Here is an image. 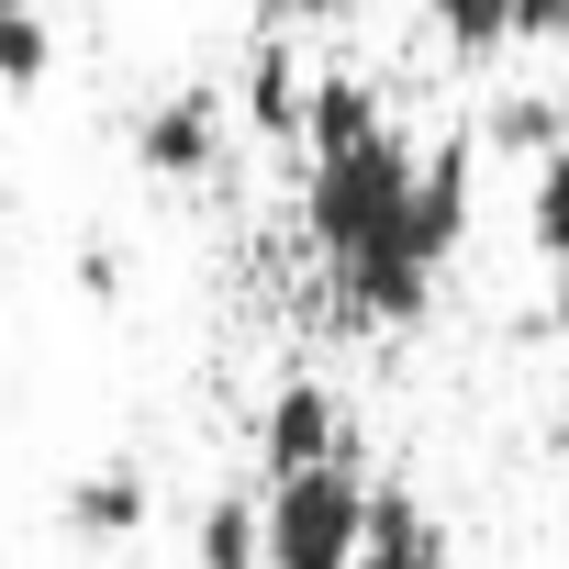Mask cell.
<instances>
[{
	"instance_id": "1",
	"label": "cell",
	"mask_w": 569,
	"mask_h": 569,
	"mask_svg": "<svg viewBox=\"0 0 569 569\" xmlns=\"http://www.w3.org/2000/svg\"><path fill=\"white\" fill-rule=\"evenodd\" d=\"M369 480L358 458L347 469H302V480H268L257 513H268V569H358L369 558Z\"/></svg>"
},
{
	"instance_id": "2",
	"label": "cell",
	"mask_w": 569,
	"mask_h": 569,
	"mask_svg": "<svg viewBox=\"0 0 569 569\" xmlns=\"http://www.w3.org/2000/svg\"><path fill=\"white\" fill-rule=\"evenodd\" d=\"M257 458L268 480H302V469H347V402L325 380H279L257 413Z\"/></svg>"
},
{
	"instance_id": "3",
	"label": "cell",
	"mask_w": 569,
	"mask_h": 569,
	"mask_svg": "<svg viewBox=\"0 0 569 569\" xmlns=\"http://www.w3.org/2000/svg\"><path fill=\"white\" fill-rule=\"evenodd\" d=\"M134 168H146V179H212V168H223V101H212V90L157 101V112L134 123Z\"/></svg>"
},
{
	"instance_id": "4",
	"label": "cell",
	"mask_w": 569,
	"mask_h": 569,
	"mask_svg": "<svg viewBox=\"0 0 569 569\" xmlns=\"http://www.w3.org/2000/svg\"><path fill=\"white\" fill-rule=\"evenodd\" d=\"M358 569H447L436 513H425L413 491H380V502H369V558H358Z\"/></svg>"
},
{
	"instance_id": "5",
	"label": "cell",
	"mask_w": 569,
	"mask_h": 569,
	"mask_svg": "<svg viewBox=\"0 0 569 569\" xmlns=\"http://www.w3.org/2000/svg\"><path fill=\"white\" fill-rule=\"evenodd\" d=\"M190 558H201V569H268V513H257L246 491H212L201 525H190Z\"/></svg>"
},
{
	"instance_id": "6",
	"label": "cell",
	"mask_w": 569,
	"mask_h": 569,
	"mask_svg": "<svg viewBox=\"0 0 569 569\" xmlns=\"http://www.w3.org/2000/svg\"><path fill=\"white\" fill-rule=\"evenodd\" d=\"M68 525L79 536H146V469H79L68 480Z\"/></svg>"
},
{
	"instance_id": "7",
	"label": "cell",
	"mask_w": 569,
	"mask_h": 569,
	"mask_svg": "<svg viewBox=\"0 0 569 569\" xmlns=\"http://www.w3.org/2000/svg\"><path fill=\"white\" fill-rule=\"evenodd\" d=\"M46 79H57V34H46V12H34V0H0V90L34 101Z\"/></svg>"
},
{
	"instance_id": "8",
	"label": "cell",
	"mask_w": 569,
	"mask_h": 569,
	"mask_svg": "<svg viewBox=\"0 0 569 569\" xmlns=\"http://www.w3.org/2000/svg\"><path fill=\"white\" fill-rule=\"evenodd\" d=\"M302 101H313V79H302V46H257V79H246V112H257V134H302Z\"/></svg>"
},
{
	"instance_id": "9",
	"label": "cell",
	"mask_w": 569,
	"mask_h": 569,
	"mask_svg": "<svg viewBox=\"0 0 569 569\" xmlns=\"http://www.w3.org/2000/svg\"><path fill=\"white\" fill-rule=\"evenodd\" d=\"M525 246H536L547 268H569V146H558V157H536V190H525Z\"/></svg>"
},
{
	"instance_id": "10",
	"label": "cell",
	"mask_w": 569,
	"mask_h": 569,
	"mask_svg": "<svg viewBox=\"0 0 569 569\" xmlns=\"http://www.w3.org/2000/svg\"><path fill=\"white\" fill-rule=\"evenodd\" d=\"M425 23L480 68V57H502V46H513V0H425Z\"/></svg>"
},
{
	"instance_id": "11",
	"label": "cell",
	"mask_w": 569,
	"mask_h": 569,
	"mask_svg": "<svg viewBox=\"0 0 569 569\" xmlns=\"http://www.w3.org/2000/svg\"><path fill=\"white\" fill-rule=\"evenodd\" d=\"M480 146H491V157H558V146H569V112H558V101H502V112L480 123Z\"/></svg>"
},
{
	"instance_id": "12",
	"label": "cell",
	"mask_w": 569,
	"mask_h": 569,
	"mask_svg": "<svg viewBox=\"0 0 569 569\" xmlns=\"http://www.w3.org/2000/svg\"><path fill=\"white\" fill-rule=\"evenodd\" d=\"M513 46H569V0H513Z\"/></svg>"
},
{
	"instance_id": "13",
	"label": "cell",
	"mask_w": 569,
	"mask_h": 569,
	"mask_svg": "<svg viewBox=\"0 0 569 569\" xmlns=\"http://www.w3.org/2000/svg\"><path fill=\"white\" fill-rule=\"evenodd\" d=\"M257 12H268L279 34H302V23H336V12H347V0H257Z\"/></svg>"
}]
</instances>
